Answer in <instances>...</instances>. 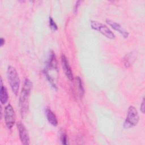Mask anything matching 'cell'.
Masks as SVG:
<instances>
[{"mask_svg":"<svg viewBox=\"0 0 145 145\" xmlns=\"http://www.w3.org/2000/svg\"><path fill=\"white\" fill-rule=\"evenodd\" d=\"M32 88V83L28 78H25L23 86L22 88L19 97V109L21 117L24 118L28 114L29 109V98L31 89Z\"/></svg>","mask_w":145,"mask_h":145,"instance_id":"6da1fadb","label":"cell"},{"mask_svg":"<svg viewBox=\"0 0 145 145\" xmlns=\"http://www.w3.org/2000/svg\"><path fill=\"white\" fill-rule=\"evenodd\" d=\"M7 76L12 92L17 95L20 86V79L16 69L11 66H8L7 70Z\"/></svg>","mask_w":145,"mask_h":145,"instance_id":"7a4b0ae2","label":"cell"},{"mask_svg":"<svg viewBox=\"0 0 145 145\" xmlns=\"http://www.w3.org/2000/svg\"><path fill=\"white\" fill-rule=\"evenodd\" d=\"M139 120L138 112L133 106H130L128 108L127 116L123 123V127L125 129L133 127L137 125Z\"/></svg>","mask_w":145,"mask_h":145,"instance_id":"3957f363","label":"cell"},{"mask_svg":"<svg viewBox=\"0 0 145 145\" xmlns=\"http://www.w3.org/2000/svg\"><path fill=\"white\" fill-rule=\"evenodd\" d=\"M91 26L92 29L99 31L108 39H113L115 38V35L113 32L106 25L96 20H91Z\"/></svg>","mask_w":145,"mask_h":145,"instance_id":"277c9868","label":"cell"},{"mask_svg":"<svg viewBox=\"0 0 145 145\" xmlns=\"http://www.w3.org/2000/svg\"><path fill=\"white\" fill-rule=\"evenodd\" d=\"M4 120L7 129H11L15 124L16 116L13 107L10 104L7 105L5 108Z\"/></svg>","mask_w":145,"mask_h":145,"instance_id":"5b68a950","label":"cell"},{"mask_svg":"<svg viewBox=\"0 0 145 145\" xmlns=\"http://www.w3.org/2000/svg\"><path fill=\"white\" fill-rule=\"evenodd\" d=\"M17 128L21 142L24 145H28L29 144V137L25 127L21 122H19L17 123Z\"/></svg>","mask_w":145,"mask_h":145,"instance_id":"8992f818","label":"cell"},{"mask_svg":"<svg viewBox=\"0 0 145 145\" xmlns=\"http://www.w3.org/2000/svg\"><path fill=\"white\" fill-rule=\"evenodd\" d=\"M61 64H62V69L66 76L70 80L72 81L74 79L73 74H72V72L67 57L65 55L62 54L61 56Z\"/></svg>","mask_w":145,"mask_h":145,"instance_id":"52a82bcc","label":"cell"},{"mask_svg":"<svg viewBox=\"0 0 145 145\" xmlns=\"http://www.w3.org/2000/svg\"><path fill=\"white\" fill-rule=\"evenodd\" d=\"M106 23L109 24L112 28H113L114 30L118 32L124 38H127L129 36V33L128 32L124 29L119 23L110 20V19H106Z\"/></svg>","mask_w":145,"mask_h":145,"instance_id":"ba28073f","label":"cell"},{"mask_svg":"<svg viewBox=\"0 0 145 145\" xmlns=\"http://www.w3.org/2000/svg\"><path fill=\"white\" fill-rule=\"evenodd\" d=\"M46 70H57V61L56 55L53 51H51L48 61L46 63V67L44 69Z\"/></svg>","mask_w":145,"mask_h":145,"instance_id":"9c48e42d","label":"cell"},{"mask_svg":"<svg viewBox=\"0 0 145 145\" xmlns=\"http://www.w3.org/2000/svg\"><path fill=\"white\" fill-rule=\"evenodd\" d=\"M137 53L135 51H132L126 54L123 58V63L125 67H129L134 62L136 58Z\"/></svg>","mask_w":145,"mask_h":145,"instance_id":"30bf717a","label":"cell"},{"mask_svg":"<svg viewBox=\"0 0 145 145\" xmlns=\"http://www.w3.org/2000/svg\"><path fill=\"white\" fill-rule=\"evenodd\" d=\"M8 99V93L6 88L3 85V81L1 78V88H0V101L2 104H5Z\"/></svg>","mask_w":145,"mask_h":145,"instance_id":"8fae6325","label":"cell"},{"mask_svg":"<svg viewBox=\"0 0 145 145\" xmlns=\"http://www.w3.org/2000/svg\"><path fill=\"white\" fill-rule=\"evenodd\" d=\"M45 114L46 118L49 122L54 126H56L58 125V120L55 114L49 109L46 108L45 110Z\"/></svg>","mask_w":145,"mask_h":145,"instance_id":"7c38bea8","label":"cell"},{"mask_svg":"<svg viewBox=\"0 0 145 145\" xmlns=\"http://www.w3.org/2000/svg\"><path fill=\"white\" fill-rule=\"evenodd\" d=\"M76 86L78 87V92H79V96L81 98V97H82V96H83V95L84 93V89L83 87L82 80L79 76H76Z\"/></svg>","mask_w":145,"mask_h":145,"instance_id":"4fadbf2b","label":"cell"},{"mask_svg":"<svg viewBox=\"0 0 145 145\" xmlns=\"http://www.w3.org/2000/svg\"><path fill=\"white\" fill-rule=\"evenodd\" d=\"M44 74L45 76H46V78L47 80H48V82H49L50 83V84H51V86H52L55 89L57 90V87L56 83H54V81L53 78L49 74L48 71L46 70H45V69H44Z\"/></svg>","mask_w":145,"mask_h":145,"instance_id":"5bb4252c","label":"cell"},{"mask_svg":"<svg viewBox=\"0 0 145 145\" xmlns=\"http://www.w3.org/2000/svg\"><path fill=\"white\" fill-rule=\"evenodd\" d=\"M49 26L51 28V29H52L54 31H56L58 29L57 25L56 24V22H54V20L53 19L52 17H49Z\"/></svg>","mask_w":145,"mask_h":145,"instance_id":"9a60e30c","label":"cell"},{"mask_svg":"<svg viewBox=\"0 0 145 145\" xmlns=\"http://www.w3.org/2000/svg\"><path fill=\"white\" fill-rule=\"evenodd\" d=\"M61 141L62 144H67L69 143L67 136L65 133H62L61 134Z\"/></svg>","mask_w":145,"mask_h":145,"instance_id":"2e32d148","label":"cell"},{"mask_svg":"<svg viewBox=\"0 0 145 145\" xmlns=\"http://www.w3.org/2000/svg\"><path fill=\"white\" fill-rule=\"evenodd\" d=\"M140 111L142 113H144V111H145V106H144V97H143L142 99V103L140 104Z\"/></svg>","mask_w":145,"mask_h":145,"instance_id":"e0dca14e","label":"cell"},{"mask_svg":"<svg viewBox=\"0 0 145 145\" xmlns=\"http://www.w3.org/2000/svg\"><path fill=\"white\" fill-rule=\"evenodd\" d=\"M81 2V1H78L77 2H76V3L75 5V7H74V11L75 12H76L77 11H78V7L80 5V3Z\"/></svg>","mask_w":145,"mask_h":145,"instance_id":"ac0fdd59","label":"cell"},{"mask_svg":"<svg viewBox=\"0 0 145 145\" xmlns=\"http://www.w3.org/2000/svg\"><path fill=\"white\" fill-rule=\"evenodd\" d=\"M5 39L3 37H1V39H0V45H1V46H2L5 44Z\"/></svg>","mask_w":145,"mask_h":145,"instance_id":"d6986e66","label":"cell"}]
</instances>
